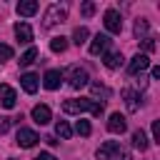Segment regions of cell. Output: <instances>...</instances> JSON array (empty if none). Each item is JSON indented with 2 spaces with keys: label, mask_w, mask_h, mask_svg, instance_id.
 Masks as SVG:
<instances>
[{
  "label": "cell",
  "mask_w": 160,
  "mask_h": 160,
  "mask_svg": "<svg viewBox=\"0 0 160 160\" xmlns=\"http://www.w3.org/2000/svg\"><path fill=\"white\" fill-rule=\"evenodd\" d=\"M62 80H68V82H70V88H75V90H80V88H85V85L90 82L88 72H85L80 65H70V68L62 72Z\"/></svg>",
  "instance_id": "1"
},
{
  "label": "cell",
  "mask_w": 160,
  "mask_h": 160,
  "mask_svg": "<svg viewBox=\"0 0 160 160\" xmlns=\"http://www.w3.org/2000/svg\"><path fill=\"white\" fill-rule=\"evenodd\" d=\"M65 5H50L48 10H45V15H42V28L48 30V28H52V25H58V22H65Z\"/></svg>",
  "instance_id": "2"
},
{
  "label": "cell",
  "mask_w": 160,
  "mask_h": 160,
  "mask_svg": "<svg viewBox=\"0 0 160 160\" xmlns=\"http://www.w3.org/2000/svg\"><path fill=\"white\" fill-rule=\"evenodd\" d=\"M92 98H80V100H65L62 102V112L68 115H80V112H90L92 110Z\"/></svg>",
  "instance_id": "3"
},
{
  "label": "cell",
  "mask_w": 160,
  "mask_h": 160,
  "mask_svg": "<svg viewBox=\"0 0 160 160\" xmlns=\"http://www.w3.org/2000/svg\"><path fill=\"white\" fill-rule=\"evenodd\" d=\"M102 22H105V30H108V32L120 35V30H122V18H120V12H118L115 8H108V10H105Z\"/></svg>",
  "instance_id": "4"
},
{
  "label": "cell",
  "mask_w": 160,
  "mask_h": 160,
  "mask_svg": "<svg viewBox=\"0 0 160 160\" xmlns=\"http://www.w3.org/2000/svg\"><path fill=\"white\" fill-rule=\"evenodd\" d=\"M98 160H118L120 155V142L118 140H105L100 148H98Z\"/></svg>",
  "instance_id": "5"
},
{
  "label": "cell",
  "mask_w": 160,
  "mask_h": 160,
  "mask_svg": "<svg viewBox=\"0 0 160 160\" xmlns=\"http://www.w3.org/2000/svg\"><path fill=\"white\" fill-rule=\"evenodd\" d=\"M38 140H40V135H38L35 130H30V128H20L18 135H15V142H18L20 148H35Z\"/></svg>",
  "instance_id": "6"
},
{
  "label": "cell",
  "mask_w": 160,
  "mask_h": 160,
  "mask_svg": "<svg viewBox=\"0 0 160 160\" xmlns=\"http://www.w3.org/2000/svg\"><path fill=\"white\" fill-rule=\"evenodd\" d=\"M148 68H150V58H148L145 52H138V55L128 62V72H130V75H140V72L148 70Z\"/></svg>",
  "instance_id": "7"
},
{
  "label": "cell",
  "mask_w": 160,
  "mask_h": 160,
  "mask_svg": "<svg viewBox=\"0 0 160 160\" xmlns=\"http://www.w3.org/2000/svg\"><path fill=\"white\" fill-rule=\"evenodd\" d=\"M15 102H18V92L10 88V85H0V108H5V110H10V108H15Z\"/></svg>",
  "instance_id": "8"
},
{
  "label": "cell",
  "mask_w": 160,
  "mask_h": 160,
  "mask_svg": "<svg viewBox=\"0 0 160 160\" xmlns=\"http://www.w3.org/2000/svg\"><path fill=\"white\" fill-rule=\"evenodd\" d=\"M108 130H110V132H115V135H122V132L128 130V120H125V115L112 112V115L108 118Z\"/></svg>",
  "instance_id": "9"
},
{
  "label": "cell",
  "mask_w": 160,
  "mask_h": 160,
  "mask_svg": "<svg viewBox=\"0 0 160 160\" xmlns=\"http://www.w3.org/2000/svg\"><path fill=\"white\" fill-rule=\"evenodd\" d=\"M108 45H110V38L105 35V32H98L92 40H90V55H100V52H105L108 50Z\"/></svg>",
  "instance_id": "10"
},
{
  "label": "cell",
  "mask_w": 160,
  "mask_h": 160,
  "mask_svg": "<svg viewBox=\"0 0 160 160\" xmlns=\"http://www.w3.org/2000/svg\"><path fill=\"white\" fill-rule=\"evenodd\" d=\"M42 85H45V90H58L62 85V72L60 70H48L42 75Z\"/></svg>",
  "instance_id": "11"
},
{
  "label": "cell",
  "mask_w": 160,
  "mask_h": 160,
  "mask_svg": "<svg viewBox=\"0 0 160 160\" xmlns=\"http://www.w3.org/2000/svg\"><path fill=\"white\" fill-rule=\"evenodd\" d=\"M15 38H18V42L30 45V42H32V28H30L28 22H18V25H15Z\"/></svg>",
  "instance_id": "12"
},
{
  "label": "cell",
  "mask_w": 160,
  "mask_h": 160,
  "mask_svg": "<svg viewBox=\"0 0 160 160\" xmlns=\"http://www.w3.org/2000/svg\"><path fill=\"white\" fill-rule=\"evenodd\" d=\"M30 115H32V120H35L38 125H48V122H50V118H52V112H50V108H48V105H35Z\"/></svg>",
  "instance_id": "13"
},
{
  "label": "cell",
  "mask_w": 160,
  "mask_h": 160,
  "mask_svg": "<svg viewBox=\"0 0 160 160\" xmlns=\"http://www.w3.org/2000/svg\"><path fill=\"white\" fill-rule=\"evenodd\" d=\"M38 80H40V78H38L35 72H25V75L20 78V85H22V90H25V92H30V95H32V92L38 90V85H40Z\"/></svg>",
  "instance_id": "14"
},
{
  "label": "cell",
  "mask_w": 160,
  "mask_h": 160,
  "mask_svg": "<svg viewBox=\"0 0 160 160\" xmlns=\"http://www.w3.org/2000/svg\"><path fill=\"white\" fill-rule=\"evenodd\" d=\"M122 98H125V108H128L130 112H135V110L140 108V102H138V100H140V95H138L132 88H125V90H122Z\"/></svg>",
  "instance_id": "15"
},
{
  "label": "cell",
  "mask_w": 160,
  "mask_h": 160,
  "mask_svg": "<svg viewBox=\"0 0 160 160\" xmlns=\"http://www.w3.org/2000/svg\"><path fill=\"white\" fill-rule=\"evenodd\" d=\"M122 52H118V50H112V52H105L102 55V62H105V68H110V70H115V68H120L122 65Z\"/></svg>",
  "instance_id": "16"
},
{
  "label": "cell",
  "mask_w": 160,
  "mask_h": 160,
  "mask_svg": "<svg viewBox=\"0 0 160 160\" xmlns=\"http://www.w3.org/2000/svg\"><path fill=\"white\" fill-rule=\"evenodd\" d=\"M35 12H38V2H35V0H20V2H18V15L30 18V15H35Z\"/></svg>",
  "instance_id": "17"
},
{
  "label": "cell",
  "mask_w": 160,
  "mask_h": 160,
  "mask_svg": "<svg viewBox=\"0 0 160 160\" xmlns=\"http://www.w3.org/2000/svg\"><path fill=\"white\" fill-rule=\"evenodd\" d=\"M132 148L140 150V152H145V150L150 148V140H148V135H145L142 130H135V132H132Z\"/></svg>",
  "instance_id": "18"
},
{
  "label": "cell",
  "mask_w": 160,
  "mask_h": 160,
  "mask_svg": "<svg viewBox=\"0 0 160 160\" xmlns=\"http://www.w3.org/2000/svg\"><path fill=\"white\" fill-rule=\"evenodd\" d=\"M148 28H150V25H148V20H145V18H138V20H135V28H132L135 38H138V40H142V38L148 35Z\"/></svg>",
  "instance_id": "19"
},
{
  "label": "cell",
  "mask_w": 160,
  "mask_h": 160,
  "mask_svg": "<svg viewBox=\"0 0 160 160\" xmlns=\"http://www.w3.org/2000/svg\"><path fill=\"white\" fill-rule=\"evenodd\" d=\"M38 55H40V52H38V48H32V45H30V48H28V50H25V52L20 55V60H18V62H20L22 68H25V65L35 62V58H38Z\"/></svg>",
  "instance_id": "20"
},
{
  "label": "cell",
  "mask_w": 160,
  "mask_h": 160,
  "mask_svg": "<svg viewBox=\"0 0 160 160\" xmlns=\"http://www.w3.org/2000/svg\"><path fill=\"white\" fill-rule=\"evenodd\" d=\"M88 35H90V32H88V28H82V25H80V28H75V30H72V42L80 48L82 42H88Z\"/></svg>",
  "instance_id": "21"
},
{
  "label": "cell",
  "mask_w": 160,
  "mask_h": 160,
  "mask_svg": "<svg viewBox=\"0 0 160 160\" xmlns=\"http://www.w3.org/2000/svg\"><path fill=\"white\" fill-rule=\"evenodd\" d=\"M50 50L52 52H65L68 50V38H62V35L60 38H52L50 40Z\"/></svg>",
  "instance_id": "22"
},
{
  "label": "cell",
  "mask_w": 160,
  "mask_h": 160,
  "mask_svg": "<svg viewBox=\"0 0 160 160\" xmlns=\"http://www.w3.org/2000/svg\"><path fill=\"white\" fill-rule=\"evenodd\" d=\"M90 90H92V95H95V98H102V100H108V98H110V90H108L105 85H100V82H90Z\"/></svg>",
  "instance_id": "23"
},
{
  "label": "cell",
  "mask_w": 160,
  "mask_h": 160,
  "mask_svg": "<svg viewBox=\"0 0 160 160\" xmlns=\"http://www.w3.org/2000/svg\"><path fill=\"white\" fill-rule=\"evenodd\" d=\"M75 132H78V135H82V138H88V135L92 132L90 120H78V122H75Z\"/></svg>",
  "instance_id": "24"
},
{
  "label": "cell",
  "mask_w": 160,
  "mask_h": 160,
  "mask_svg": "<svg viewBox=\"0 0 160 160\" xmlns=\"http://www.w3.org/2000/svg\"><path fill=\"white\" fill-rule=\"evenodd\" d=\"M55 132H58V135H60L62 140H68V138L72 135V128H70V125H68L65 120H58V125H55Z\"/></svg>",
  "instance_id": "25"
},
{
  "label": "cell",
  "mask_w": 160,
  "mask_h": 160,
  "mask_svg": "<svg viewBox=\"0 0 160 160\" xmlns=\"http://www.w3.org/2000/svg\"><path fill=\"white\" fill-rule=\"evenodd\" d=\"M80 12H82V18H90V15L95 12V2H90V0H85V2L80 5Z\"/></svg>",
  "instance_id": "26"
},
{
  "label": "cell",
  "mask_w": 160,
  "mask_h": 160,
  "mask_svg": "<svg viewBox=\"0 0 160 160\" xmlns=\"http://www.w3.org/2000/svg\"><path fill=\"white\" fill-rule=\"evenodd\" d=\"M10 58H12V48L5 45V42H0V62H5V60H10Z\"/></svg>",
  "instance_id": "27"
},
{
  "label": "cell",
  "mask_w": 160,
  "mask_h": 160,
  "mask_svg": "<svg viewBox=\"0 0 160 160\" xmlns=\"http://www.w3.org/2000/svg\"><path fill=\"white\" fill-rule=\"evenodd\" d=\"M142 48H145V55L155 50V38H142Z\"/></svg>",
  "instance_id": "28"
},
{
  "label": "cell",
  "mask_w": 160,
  "mask_h": 160,
  "mask_svg": "<svg viewBox=\"0 0 160 160\" xmlns=\"http://www.w3.org/2000/svg\"><path fill=\"white\" fill-rule=\"evenodd\" d=\"M12 125V118H0V135L8 132V128Z\"/></svg>",
  "instance_id": "29"
},
{
  "label": "cell",
  "mask_w": 160,
  "mask_h": 160,
  "mask_svg": "<svg viewBox=\"0 0 160 160\" xmlns=\"http://www.w3.org/2000/svg\"><path fill=\"white\" fill-rule=\"evenodd\" d=\"M102 110H105V108H102V102H98V100H95V102H92V110H90V112H92L95 118H100V115H102Z\"/></svg>",
  "instance_id": "30"
},
{
  "label": "cell",
  "mask_w": 160,
  "mask_h": 160,
  "mask_svg": "<svg viewBox=\"0 0 160 160\" xmlns=\"http://www.w3.org/2000/svg\"><path fill=\"white\" fill-rule=\"evenodd\" d=\"M152 140L160 142V122L158 120H152Z\"/></svg>",
  "instance_id": "31"
},
{
  "label": "cell",
  "mask_w": 160,
  "mask_h": 160,
  "mask_svg": "<svg viewBox=\"0 0 160 160\" xmlns=\"http://www.w3.org/2000/svg\"><path fill=\"white\" fill-rule=\"evenodd\" d=\"M32 160H58V158H55L52 152H40V155H35Z\"/></svg>",
  "instance_id": "32"
},
{
  "label": "cell",
  "mask_w": 160,
  "mask_h": 160,
  "mask_svg": "<svg viewBox=\"0 0 160 160\" xmlns=\"http://www.w3.org/2000/svg\"><path fill=\"white\" fill-rule=\"evenodd\" d=\"M45 142H48V145H50V148H55V145H58V140H55V138H52V135H50V138H45Z\"/></svg>",
  "instance_id": "33"
},
{
  "label": "cell",
  "mask_w": 160,
  "mask_h": 160,
  "mask_svg": "<svg viewBox=\"0 0 160 160\" xmlns=\"http://www.w3.org/2000/svg\"><path fill=\"white\" fill-rule=\"evenodd\" d=\"M10 160H15V158H10Z\"/></svg>",
  "instance_id": "34"
}]
</instances>
